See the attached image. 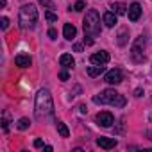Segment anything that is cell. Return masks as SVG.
<instances>
[{"label":"cell","mask_w":152,"mask_h":152,"mask_svg":"<svg viewBox=\"0 0 152 152\" xmlns=\"http://www.w3.org/2000/svg\"><path fill=\"white\" fill-rule=\"evenodd\" d=\"M34 115L38 120H47L54 115V100L48 90H39L36 95V106H34Z\"/></svg>","instance_id":"cell-1"},{"label":"cell","mask_w":152,"mask_h":152,"mask_svg":"<svg viewBox=\"0 0 152 152\" xmlns=\"http://www.w3.org/2000/svg\"><path fill=\"white\" fill-rule=\"evenodd\" d=\"M93 102H95V104H111V106H115V107H124V106H125L124 95H120V93L115 91V90H104L102 93H99V95L93 97Z\"/></svg>","instance_id":"cell-2"},{"label":"cell","mask_w":152,"mask_h":152,"mask_svg":"<svg viewBox=\"0 0 152 152\" xmlns=\"http://www.w3.org/2000/svg\"><path fill=\"white\" fill-rule=\"evenodd\" d=\"M36 20H38V9L32 4H27L20 9V15H18L20 29H32Z\"/></svg>","instance_id":"cell-3"},{"label":"cell","mask_w":152,"mask_h":152,"mask_svg":"<svg viewBox=\"0 0 152 152\" xmlns=\"http://www.w3.org/2000/svg\"><path fill=\"white\" fill-rule=\"evenodd\" d=\"M83 27H84V34L95 38L100 34V16L95 9H90L84 16V22H83Z\"/></svg>","instance_id":"cell-4"},{"label":"cell","mask_w":152,"mask_h":152,"mask_svg":"<svg viewBox=\"0 0 152 152\" xmlns=\"http://www.w3.org/2000/svg\"><path fill=\"white\" fill-rule=\"evenodd\" d=\"M131 56L134 63H141L145 61V36H138L132 48H131Z\"/></svg>","instance_id":"cell-5"},{"label":"cell","mask_w":152,"mask_h":152,"mask_svg":"<svg viewBox=\"0 0 152 152\" xmlns=\"http://www.w3.org/2000/svg\"><path fill=\"white\" fill-rule=\"evenodd\" d=\"M95 122L100 125V127H111L115 124V118L109 111H100L97 116H95Z\"/></svg>","instance_id":"cell-6"},{"label":"cell","mask_w":152,"mask_h":152,"mask_svg":"<svg viewBox=\"0 0 152 152\" xmlns=\"http://www.w3.org/2000/svg\"><path fill=\"white\" fill-rule=\"evenodd\" d=\"M104 81H106L107 84H120V83L124 81V75H122V70H118V68H113V70H109V72L106 73V77H104Z\"/></svg>","instance_id":"cell-7"},{"label":"cell","mask_w":152,"mask_h":152,"mask_svg":"<svg viewBox=\"0 0 152 152\" xmlns=\"http://www.w3.org/2000/svg\"><path fill=\"white\" fill-rule=\"evenodd\" d=\"M127 16H129V20H131V22H138V20H140V16H141V6H140L138 2H132V4L129 6Z\"/></svg>","instance_id":"cell-8"},{"label":"cell","mask_w":152,"mask_h":152,"mask_svg":"<svg viewBox=\"0 0 152 152\" xmlns=\"http://www.w3.org/2000/svg\"><path fill=\"white\" fill-rule=\"evenodd\" d=\"M90 61L93 63V64H106L107 61H109V54L106 52V50H100V52H95L91 57H90Z\"/></svg>","instance_id":"cell-9"},{"label":"cell","mask_w":152,"mask_h":152,"mask_svg":"<svg viewBox=\"0 0 152 152\" xmlns=\"http://www.w3.org/2000/svg\"><path fill=\"white\" fill-rule=\"evenodd\" d=\"M97 145H99L100 148L109 150V148H115V147H116V140H115V138H99V140H97Z\"/></svg>","instance_id":"cell-10"},{"label":"cell","mask_w":152,"mask_h":152,"mask_svg":"<svg viewBox=\"0 0 152 152\" xmlns=\"http://www.w3.org/2000/svg\"><path fill=\"white\" fill-rule=\"evenodd\" d=\"M15 63H16V66H20V68H27V66H31L32 59H31L29 56H25V54H20V56L15 57Z\"/></svg>","instance_id":"cell-11"},{"label":"cell","mask_w":152,"mask_h":152,"mask_svg":"<svg viewBox=\"0 0 152 152\" xmlns=\"http://www.w3.org/2000/svg\"><path fill=\"white\" fill-rule=\"evenodd\" d=\"M63 34H64V38H66L68 41H72V39L75 38V34H77V29H75L72 23H64V27H63Z\"/></svg>","instance_id":"cell-12"},{"label":"cell","mask_w":152,"mask_h":152,"mask_svg":"<svg viewBox=\"0 0 152 152\" xmlns=\"http://www.w3.org/2000/svg\"><path fill=\"white\" fill-rule=\"evenodd\" d=\"M102 20H104L106 27H115V25H116V13H113V11H107V13H104Z\"/></svg>","instance_id":"cell-13"},{"label":"cell","mask_w":152,"mask_h":152,"mask_svg":"<svg viewBox=\"0 0 152 152\" xmlns=\"http://www.w3.org/2000/svg\"><path fill=\"white\" fill-rule=\"evenodd\" d=\"M59 64L64 66V68H72V66L75 64V61H73V57H72L70 54H63V56L59 57Z\"/></svg>","instance_id":"cell-14"},{"label":"cell","mask_w":152,"mask_h":152,"mask_svg":"<svg viewBox=\"0 0 152 152\" xmlns=\"http://www.w3.org/2000/svg\"><path fill=\"white\" fill-rule=\"evenodd\" d=\"M104 64H93V66H90L88 68V75L90 77H97V75H100V73H104Z\"/></svg>","instance_id":"cell-15"},{"label":"cell","mask_w":152,"mask_h":152,"mask_svg":"<svg viewBox=\"0 0 152 152\" xmlns=\"http://www.w3.org/2000/svg\"><path fill=\"white\" fill-rule=\"evenodd\" d=\"M111 9H113V13H116V15H125V13H127V6L122 4V2H113V4H111Z\"/></svg>","instance_id":"cell-16"},{"label":"cell","mask_w":152,"mask_h":152,"mask_svg":"<svg viewBox=\"0 0 152 152\" xmlns=\"http://www.w3.org/2000/svg\"><path fill=\"white\" fill-rule=\"evenodd\" d=\"M56 127H57V132H59L63 138H68V136H70V131H68V127H66L63 122H57V124H56Z\"/></svg>","instance_id":"cell-17"},{"label":"cell","mask_w":152,"mask_h":152,"mask_svg":"<svg viewBox=\"0 0 152 152\" xmlns=\"http://www.w3.org/2000/svg\"><path fill=\"white\" fill-rule=\"evenodd\" d=\"M127 43V29H122L118 34V45H125Z\"/></svg>","instance_id":"cell-18"},{"label":"cell","mask_w":152,"mask_h":152,"mask_svg":"<svg viewBox=\"0 0 152 152\" xmlns=\"http://www.w3.org/2000/svg\"><path fill=\"white\" fill-rule=\"evenodd\" d=\"M29 125H31V120H29V118H20V120H18V129H20V131H25Z\"/></svg>","instance_id":"cell-19"},{"label":"cell","mask_w":152,"mask_h":152,"mask_svg":"<svg viewBox=\"0 0 152 152\" xmlns=\"http://www.w3.org/2000/svg\"><path fill=\"white\" fill-rule=\"evenodd\" d=\"M70 9H73V11H83L84 9V2H83V0H79V2H75V6L70 7Z\"/></svg>","instance_id":"cell-20"},{"label":"cell","mask_w":152,"mask_h":152,"mask_svg":"<svg viewBox=\"0 0 152 152\" xmlns=\"http://www.w3.org/2000/svg\"><path fill=\"white\" fill-rule=\"evenodd\" d=\"M45 18H47L48 22H57V15H54V13H50V11L45 13Z\"/></svg>","instance_id":"cell-21"},{"label":"cell","mask_w":152,"mask_h":152,"mask_svg":"<svg viewBox=\"0 0 152 152\" xmlns=\"http://www.w3.org/2000/svg\"><path fill=\"white\" fill-rule=\"evenodd\" d=\"M2 129L7 132V129H9V118H7V113L4 115V118H2Z\"/></svg>","instance_id":"cell-22"},{"label":"cell","mask_w":152,"mask_h":152,"mask_svg":"<svg viewBox=\"0 0 152 152\" xmlns=\"http://www.w3.org/2000/svg\"><path fill=\"white\" fill-rule=\"evenodd\" d=\"M0 25H2V29L6 31V29L9 27V18H6V16H2V18H0Z\"/></svg>","instance_id":"cell-23"},{"label":"cell","mask_w":152,"mask_h":152,"mask_svg":"<svg viewBox=\"0 0 152 152\" xmlns=\"http://www.w3.org/2000/svg\"><path fill=\"white\" fill-rule=\"evenodd\" d=\"M59 79H61V81H68V72H66V70H61V72H59Z\"/></svg>","instance_id":"cell-24"},{"label":"cell","mask_w":152,"mask_h":152,"mask_svg":"<svg viewBox=\"0 0 152 152\" xmlns=\"http://www.w3.org/2000/svg\"><path fill=\"white\" fill-rule=\"evenodd\" d=\"M39 4H43V6H45V7H48V9H52V7H54V4L50 2V0H39Z\"/></svg>","instance_id":"cell-25"},{"label":"cell","mask_w":152,"mask_h":152,"mask_svg":"<svg viewBox=\"0 0 152 152\" xmlns=\"http://www.w3.org/2000/svg\"><path fill=\"white\" fill-rule=\"evenodd\" d=\"M93 41H95V39H93L91 36H88V34H84V43H86V45H93Z\"/></svg>","instance_id":"cell-26"},{"label":"cell","mask_w":152,"mask_h":152,"mask_svg":"<svg viewBox=\"0 0 152 152\" xmlns=\"http://www.w3.org/2000/svg\"><path fill=\"white\" fill-rule=\"evenodd\" d=\"M48 36H50V39H56V38H57V31H56V29H50V31H48Z\"/></svg>","instance_id":"cell-27"},{"label":"cell","mask_w":152,"mask_h":152,"mask_svg":"<svg viewBox=\"0 0 152 152\" xmlns=\"http://www.w3.org/2000/svg\"><path fill=\"white\" fill-rule=\"evenodd\" d=\"M34 147H36V148H41V147H43V141H41L39 138H38V140H34Z\"/></svg>","instance_id":"cell-28"},{"label":"cell","mask_w":152,"mask_h":152,"mask_svg":"<svg viewBox=\"0 0 152 152\" xmlns=\"http://www.w3.org/2000/svg\"><path fill=\"white\" fill-rule=\"evenodd\" d=\"M73 50H75V52H83V45H79V43L73 45Z\"/></svg>","instance_id":"cell-29"},{"label":"cell","mask_w":152,"mask_h":152,"mask_svg":"<svg viewBox=\"0 0 152 152\" xmlns=\"http://www.w3.org/2000/svg\"><path fill=\"white\" fill-rule=\"evenodd\" d=\"M141 93H143V90H141V88H138V90L134 91V97H141Z\"/></svg>","instance_id":"cell-30"}]
</instances>
